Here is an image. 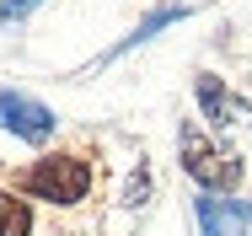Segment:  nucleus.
I'll return each mask as SVG.
<instances>
[{"instance_id":"7ed1b4c3","label":"nucleus","mask_w":252,"mask_h":236,"mask_svg":"<svg viewBox=\"0 0 252 236\" xmlns=\"http://www.w3.org/2000/svg\"><path fill=\"white\" fill-rule=\"evenodd\" d=\"M0 129L11 140H22V145H49L54 129H59V118H54V107L43 97L22 92V86H5L0 92Z\"/></svg>"},{"instance_id":"1a4fd4ad","label":"nucleus","mask_w":252,"mask_h":236,"mask_svg":"<svg viewBox=\"0 0 252 236\" xmlns=\"http://www.w3.org/2000/svg\"><path fill=\"white\" fill-rule=\"evenodd\" d=\"M145 193H151V172L140 167V172L129 177V188H124V204H129V209H140V204H145Z\"/></svg>"},{"instance_id":"f03ea898","label":"nucleus","mask_w":252,"mask_h":236,"mask_svg":"<svg viewBox=\"0 0 252 236\" xmlns=\"http://www.w3.org/2000/svg\"><path fill=\"white\" fill-rule=\"evenodd\" d=\"M177 161H183V172H188L204 193H236L242 177H247L242 156L225 150L220 140H209V129H199L193 118L177 129Z\"/></svg>"},{"instance_id":"f257e3e1","label":"nucleus","mask_w":252,"mask_h":236,"mask_svg":"<svg viewBox=\"0 0 252 236\" xmlns=\"http://www.w3.org/2000/svg\"><path fill=\"white\" fill-rule=\"evenodd\" d=\"M11 188L22 199H38V204H81L97 188V167L81 150H54V156H38L32 167H22L11 177Z\"/></svg>"},{"instance_id":"6e6552de","label":"nucleus","mask_w":252,"mask_h":236,"mask_svg":"<svg viewBox=\"0 0 252 236\" xmlns=\"http://www.w3.org/2000/svg\"><path fill=\"white\" fill-rule=\"evenodd\" d=\"M38 5H43V0H0V27H11V22H27Z\"/></svg>"},{"instance_id":"20e7f679","label":"nucleus","mask_w":252,"mask_h":236,"mask_svg":"<svg viewBox=\"0 0 252 236\" xmlns=\"http://www.w3.org/2000/svg\"><path fill=\"white\" fill-rule=\"evenodd\" d=\"M193 97H199V113L209 118V129H220V135L252 129V102H247V97H236L220 75L199 70V75H193Z\"/></svg>"},{"instance_id":"0eeeda50","label":"nucleus","mask_w":252,"mask_h":236,"mask_svg":"<svg viewBox=\"0 0 252 236\" xmlns=\"http://www.w3.org/2000/svg\"><path fill=\"white\" fill-rule=\"evenodd\" d=\"M0 236H32V204L16 188H0Z\"/></svg>"},{"instance_id":"423d86ee","label":"nucleus","mask_w":252,"mask_h":236,"mask_svg":"<svg viewBox=\"0 0 252 236\" xmlns=\"http://www.w3.org/2000/svg\"><path fill=\"white\" fill-rule=\"evenodd\" d=\"M183 16H188V5H156V11L145 16V22H140V27H134V33H129V38H124V43H113V48H107V59H124L129 48L151 43L161 27H172V22H183Z\"/></svg>"},{"instance_id":"39448f33","label":"nucleus","mask_w":252,"mask_h":236,"mask_svg":"<svg viewBox=\"0 0 252 236\" xmlns=\"http://www.w3.org/2000/svg\"><path fill=\"white\" fill-rule=\"evenodd\" d=\"M199 236H252V204L231 193H199L193 199Z\"/></svg>"}]
</instances>
